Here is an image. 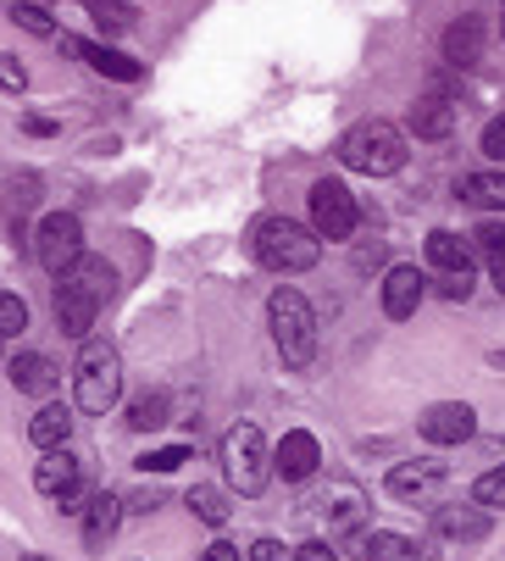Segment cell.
<instances>
[{
    "mask_svg": "<svg viewBox=\"0 0 505 561\" xmlns=\"http://www.w3.org/2000/svg\"><path fill=\"white\" fill-rule=\"evenodd\" d=\"M472 245H478L483 256H505V222H500V217L478 222V233H472Z\"/></svg>",
    "mask_w": 505,
    "mask_h": 561,
    "instance_id": "d6a6232c",
    "label": "cell"
},
{
    "mask_svg": "<svg viewBox=\"0 0 505 561\" xmlns=\"http://www.w3.org/2000/svg\"><path fill=\"white\" fill-rule=\"evenodd\" d=\"M461 201H472L483 211H505V173H467L461 179Z\"/></svg>",
    "mask_w": 505,
    "mask_h": 561,
    "instance_id": "d4e9b609",
    "label": "cell"
},
{
    "mask_svg": "<svg viewBox=\"0 0 505 561\" xmlns=\"http://www.w3.org/2000/svg\"><path fill=\"white\" fill-rule=\"evenodd\" d=\"M72 394H78V412L90 417H106L123 400V356L106 340H83L78 367H72Z\"/></svg>",
    "mask_w": 505,
    "mask_h": 561,
    "instance_id": "7a4b0ae2",
    "label": "cell"
},
{
    "mask_svg": "<svg viewBox=\"0 0 505 561\" xmlns=\"http://www.w3.org/2000/svg\"><path fill=\"white\" fill-rule=\"evenodd\" d=\"M345 550L356 556V561H423L416 556V539H405V534H394V528H351V539H345Z\"/></svg>",
    "mask_w": 505,
    "mask_h": 561,
    "instance_id": "8fae6325",
    "label": "cell"
},
{
    "mask_svg": "<svg viewBox=\"0 0 505 561\" xmlns=\"http://www.w3.org/2000/svg\"><path fill=\"white\" fill-rule=\"evenodd\" d=\"M423 439L428 445H467L472 434H478V412L467 407V400H439V407H428L423 412Z\"/></svg>",
    "mask_w": 505,
    "mask_h": 561,
    "instance_id": "ba28073f",
    "label": "cell"
},
{
    "mask_svg": "<svg viewBox=\"0 0 505 561\" xmlns=\"http://www.w3.org/2000/svg\"><path fill=\"white\" fill-rule=\"evenodd\" d=\"M250 251L273 273H311L322 262V239L295 217H262L256 233H250Z\"/></svg>",
    "mask_w": 505,
    "mask_h": 561,
    "instance_id": "6da1fadb",
    "label": "cell"
},
{
    "mask_svg": "<svg viewBox=\"0 0 505 561\" xmlns=\"http://www.w3.org/2000/svg\"><path fill=\"white\" fill-rule=\"evenodd\" d=\"M428 262L439 273H472V239H461L450 228H434L428 233Z\"/></svg>",
    "mask_w": 505,
    "mask_h": 561,
    "instance_id": "44dd1931",
    "label": "cell"
},
{
    "mask_svg": "<svg viewBox=\"0 0 505 561\" xmlns=\"http://www.w3.org/2000/svg\"><path fill=\"white\" fill-rule=\"evenodd\" d=\"M445 484V461H400L394 472H389V495L394 501H428L434 490Z\"/></svg>",
    "mask_w": 505,
    "mask_h": 561,
    "instance_id": "5bb4252c",
    "label": "cell"
},
{
    "mask_svg": "<svg viewBox=\"0 0 505 561\" xmlns=\"http://www.w3.org/2000/svg\"><path fill=\"white\" fill-rule=\"evenodd\" d=\"M28 329V300L12 295V289H0V340H18Z\"/></svg>",
    "mask_w": 505,
    "mask_h": 561,
    "instance_id": "83f0119b",
    "label": "cell"
},
{
    "mask_svg": "<svg viewBox=\"0 0 505 561\" xmlns=\"http://www.w3.org/2000/svg\"><path fill=\"white\" fill-rule=\"evenodd\" d=\"M7 206H12V217L34 211V206H39V179H12V184H7Z\"/></svg>",
    "mask_w": 505,
    "mask_h": 561,
    "instance_id": "1f68e13d",
    "label": "cell"
},
{
    "mask_svg": "<svg viewBox=\"0 0 505 561\" xmlns=\"http://www.w3.org/2000/svg\"><path fill=\"white\" fill-rule=\"evenodd\" d=\"M250 561H295V550L284 539H256L250 545Z\"/></svg>",
    "mask_w": 505,
    "mask_h": 561,
    "instance_id": "d590c367",
    "label": "cell"
},
{
    "mask_svg": "<svg viewBox=\"0 0 505 561\" xmlns=\"http://www.w3.org/2000/svg\"><path fill=\"white\" fill-rule=\"evenodd\" d=\"M445 61L450 67H478L483 61V18H456L445 28Z\"/></svg>",
    "mask_w": 505,
    "mask_h": 561,
    "instance_id": "ffe728a7",
    "label": "cell"
},
{
    "mask_svg": "<svg viewBox=\"0 0 505 561\" xmlns=\"http://www.w3.org/2000/svg\"><path fill=\"white\" fill-rule=\"evenodd\" d=\"M67 434H72V407H45V412L28 423V439H34L39 450H61Z\"/></svg>",
    "mask_w": 505,
    "mask_h": 561,
    "instance_id": "cb8c5ba5",
    "label": "cell"
},
{
    "mask_svg": "<svg viewBox=\"0 0 505 561\" xmlns=\"http://www.w3.org/2000/svg\"><path fill=\"white\" fill-rule=\"evenodd\" d=\"M23 561H50V556H23Z\"/></svg>",
    "mask_w": 505,
    "mask_h": 561,
    "instance_id": "ee69618b",
    "label": "cell"
},
{
    "mask_svg": "<svg viewBox=\"0 0 505 561\" xmlns=\"http://www.w3.org/2000/svg\"><path fill=\"white\" fill-rule=\"evenodd\" d=\"M0 90H12V95L28 90V67H23L18 56H0Z\"/></svg>",
    "mask_w": 505,
    "mask_h": 561,
    "instance_id": "836d02e7",
    "label": "cell"
},
{
    "mask_svg": "<svg viewBox=\"0 0 505 561\" xmlns=\"http://www.w3.org/2000/svg\"><path fill=\"white\" fill-rule=\"evenodd\" d=\"M95 311H101V300L95 295H83L78 284H56V329L67 334V340H90V329H95Z\"/></svg>",
    "mask_w": 505,
    "mask_h": 561,
    "instance_id": "4fadbf2b",
    "label": "cell"
},
{
    "mask_svg": "<svg viewBox=\"0 0 505 561\" xmlns=\"http://www.w3.org/2000/svg\"><path fill=\"white\" fill-rule=\"evenodd\" d=\"M78 478H83V467H78V456L61 445V450H45V456H39V467H34V490L56 501L61 490H72V484H78Z\"/></svg>",
    "mask_w": 505,
    "mask_h": 561,
    "instance_id": "d6986e66",
    "label": "cell"
},
{
    "mask_svg": "<svg viewBox=\"0 0 505 561\" xmlns=\"http://www.w3.org/2000/svg\"><path fill=\"white\" fill-rule=\"evenodd\" d=\"M222 472L239 495H262L273 484V450H267L256 423H233L222 434Z\"/></svg>",
    "mask_w": 505,
    "mask_h": 561,
    "instance_id": "5b68a950",
    "label": "cell"
},
{
    "mask_svg": "<svg viewBox=\"0 0 505 561\" xmlns=\"http://www.w3.org/2000/svg\"><path fill=\"white\" fill-rule=\"evenodd\" d=\"M184 506H190L206 528H228V517H233V501H228V490H217V484H195V490L184 495Z\"/></svg>",
    "mask_w": 505,
    "mask_h": 561,
    "instance_id": "603a6c76",
    "label": "cell"
},
{
    "mask_svg": "<svg viewBox=\"0 0 505 561\" xmlns=\"http://www.w3.org/2000/svg\"><path fill=\"white\" fill-rule=\"evenodd\" d=\"M23 134H39V139H45V134H56V117H39V112H28V117H23Z\"/></svg>",
    "mask_w": 505,
    "mask_h": 561,
    "instance_id": "60d3db41",
    "label": "cell"
},
{
    "mask_svg": "<svg viewBox=\"0 0 505 561\" xmlns=\"http://www.w3.org/2000/svg\"><path fill=\"white\" fill-rule=\"evenodd\" d=\"M311 233L317 239H351L356 233V195L340 179L311 184Z\"/></svg>",
    "mask_w": 505,
    "mask_h": 561,
    "instance_id": "52a82bcc",
    "label": "cell"
},
{
    "mask_svg": "<svg viewBox=\"0 0 505 561\" xmlns=\"http://www.w3.org/2000/svg\"><path fill=\"white\" fill-rule=\"evenodd\" d=\"M117 523H123V495L95 490V495H90V506H83V545L101 550V545L117 534Z\"/></svg>",
    "mask_w": 505,
    "mask_h": 561,
    "instance_id": "e0dca14e",
    "label": "cell"
},
{
    "mask_svg": "<svg viewBox=\"0 0 505 561\" xmlns=\"http://www.w3.org/2000/svg\"><path fill=\"white\" fill-rule=\"evenodd\" d=\"M161 423H167V394H161V389H145L134 407H128V428H134V434H156Z\"/></svg>",
    "mask_w": 505,
    "mask_h": 561,
    "instance_id": "484cf974",
    "label": "cell"
},
{
    "mask_svg": "<svg viewBox=\"0 0 505 561\" xmlns=\"http://www.w3.org/2000/svg\"><path fill=\"white\" fill-rule=\"evenodd\" d=\"M439 295H445V300H467V295H472V273H445Z\"/></svg>",
    "mask_w": 505,
    "mask_h": 561,
    "instance_id": "74e56055",
    "label": "cell"
},
{
    "mask_svg": "<svg viewBox=\"0 0 505 561\" xmlns=\"http://www.w3.org/2000/svg\"><path fill=\"white\" fill-rule=\"evenodd\" d=\"M7 378H12V389H18V394H50V389L61 383L56 362H50V356H39V351H23V356H12Z\"/></svg>",
    "mask_w": 505,
    "mask_h": 561,
    "instance_id": "ac0fdd59",
    "label": "cell"
},
{
    "mask_svg": "<svg viewBox=\"0 0 505 561\" xmlns=\"http://www.w3.org/2000/svg\"><path fill=\"white\" fill-rule=\"evenodd\" d=\"M83 7H90V18H95L101 28H112V34L134 28V7H128V0H83Z\"/></svg>",
    "mask_w": 505,
    "mask_h": 561,
    "instance_id": "4316f807",
    "label": "cell"
},
{
    "mask_svg": "<svg viewBox=\"0 0 505 561\" xmlns=\"http://www.w3.org/2000/svg\"><path fill=\"white\" fill-rule=\"evenodd\" d=\"M12 23L28 28V34H39V39H56V23H50L45 7H12Z\"/></svg>",
    "mask_w": 505,
    "mask_h": 561,
    "instance_id": "4dcf8cb0",
    "label": "cell"
},
{
    "mask_svg": "<svg viewBox=\"0 0 505 561\" xmlns=\"http://www.w3.org/2000/svg\"><path fill=\"white\" fill-rule=\"evenodd\" d=\"M489 278H494V289H500V300H505V256H489Z\"/></svg>",
    "mask_w": 505,
    "mask_h": 561,
    "instance_id": "7bdbcfd3",
    "label": "cell"
},
{
    "mask_svg": "<svg viewBox=\"0 0 505 561\" xmlns=\"http://www.w3.org/2000/svg\"><path fill=\"white\" fill-rule=\"evenodd\" d=\"M500 39H505V23H500Z\"/></svg>",
    "mask_w": 505,
    "mask_h": 561,
    "instance_id": "f6af8a7d",
    "label": "cell"
},
{
    "mask_svg": "<svg viewBox=\"0 0 505 561\" xmlns=\"http://www.w3.org/2000/svg\"><path fill=\"white\" fill-rule=\"evenodd\" d=\"M428 295V278L416 267H389L383 284H378V300H383V317H394V323H405V317H416V306H423Z\"/></svg>",
    "mask_w": 505,
    "mask_h": 561,
    "instance_id": "9c48e42d",
    "label": "cell"
},
{
    "mask_svg": "<svg viewBox=\"0 0 505 561\" xmlns=\"http://www.w3.org/2000/svg\"><path fill=\"white\" fill-rule=\"evenodd\" d=\"M200 561H239V545L217 539V545H206V550H200Z\"/></svg>",
    "mask_w": 505,
    "mask_h": 561,
    "instance_id": "ab89813d",
    "label": "cell"
},
{
    "mask_svg": "<svg viewBox=\"0 0 505 561\" xmlns=\"http://www.w3.org/2000/svg\"><path fill=\"white\" fill-rule=\"evenodd\" d=\"M184 461H190V445H161V450L139 456L145 472H173V467H184Z\"/></svg>",
    "mask_w": 505,
    "mask_h": 561,
    "instance_id": "f546056e",
    "label": "cell"
},
{
    "mask_svg": "<svg viewBox=\"0 0 505 561\" xmlns=\"http://www.w3.org/2000/svg\"><path fill=\"white\" fill-rule=\"evenodd\" d=\"M483 156H489V162H505V117H494L483 128Z\"/></svg>",
    "mask_w": 505,
    "mask_h": 561,
    "instance_id": "8d00e7d4",
    "label": "cell"
},
{
    "mask_svg": "<svg viewBox=\"0 0 505 561\" xmlns=\"http://www.w3.org/2000/svg\"><path fill=\"white\" fill-rule=\"evenodd\" d=\"M61 278H67V284H78L83 295H95V300H106V295L117 289V267H112L106 256H78Z\"/></svg>",
    "mask_w": 505,
    "mask_h": 561,
    "instance_id": "7402d4cb",
    "label": "cell"
},
{
    "mask_svg": "<svg viewBox=\"0 0 505 561\" xmlns=\"http://www.w3.org/2000/svg\"><path fill=\"white\" fill-rule=\"evenodd\" d=\"M34 256H39L45 273L61 278V273L83 256V222H78L72 211H45L39 228H34Z\"/></svg>",
    "mask_w": 505,
    "mask_h": 561,
    "instance_id": "8992f818",
    "label": "cell"
},
{
    "mask_svg": "<svg viewBox=\"0 0 505 561\" xmlns=\"http://www.w3.org/2000/svg\"><path fill=\"white\" fill-rule=\"evenodd\" d=\"M267 329H273V345L289 367H311L317 362V311L300 289H273L267 300Z\"/></svg>",
    "mask_w": 505,
    "mask_h": 561,
    "instance_id": "3957f363",
    "label": "cell"
},
{
    "mask_svg": "<svg viewBox=\"0 0 505 561\" xmlns=\"http://www.w3.org/2000/svg\"><path fill=\"white\" fill-rule=\"evenodd\" d=\"M56 45H61L67 56H83L101 78H117V84H139V78H145V67H139L134 56H123V50H106V45H90V39H72V34H56Z\"/></svg>",
    "mask_w": 505,
    "mask_h": 561,
    "instance_id": "30bf717a",
    "label": "cell"
},
{
    "mask_svg": "<svg viewBox=\"0 0 505 561\" xmlns=\"http://www.w3.org/2000/svg\"><path fill=\"white\" fill-rule=\"evenodd\" d=\"M90 495H95V490H90V484H83V478H78L72 490H61V495H56V506H61L67 517H83V506H90Z\"/></svg>",
    "mask_w": 505,
    "mask_h": 561,
    "instance_id": "e575fe53",
    "label": "cell"
},
{
    "mask_svg": "<svg viewBox=\"0 0 505 561\" xmlns=\"http://www.w3.org/2000/svg\"><path fill=\"white\" fill-rule=\"evenodd\" d=\"M317 467H322V445H317V434L295 428V434L278 439V450H273V472H284V484H300V478H311Z\"/></svg>",
    "mask_w": 505,
    "mask_h": 561,
    "instance_id": "7c38bea8",
    "label": "cell"
},
{
    "mask_svg": "<svg viewBox=\"0 0 505 561\" xmlns=\"http://www.w3.org/2000/svg\"><path fill=\"white\" fill-rule=\"evenodd\" d=\"M295 561H340V556H333L328 545H300V550H295Z\"/></svg>",
    "mask_w": 505,
    "mask_h": 561,
    "instance_id": "b9f144b4",
    "label": "cell"
},
{
    "mask_svg": "<svg viewBox=\"0 0 505 561\" xmlns=\"http://www.w3.org/2000/svg\"><path fill=\"white\" fill-rule=\"evenodd\" d=\"M340 162H345L351 173L389 179V173H400V168H405V134H400L394 123H383V117L356 123V128L340 139Z\"/></svg>",
    "mask_w": 505,
    "mask_h": 561,
    "instance_id": "277c9868",
    "label": "cell"
},
{
    "mask_svg": "<svg viewBox=\"0 0 505 561\" xmlns=\"http://www.w3.org/2000/svg\"><path fill=\"white\" fill-rule=\"evenodd\" d=\"M472 501L489 512V506H505V461L500 467H489L483 478H478V484H472Z\"/></svg>",
    "mask_w": 505,
    "mask_h": 561,
    "instance_id": "f1b7e54d",
    "label": "cell"
},
{
    "mask_svg": "<svg viewBox=\"0 0 505 561\" xmlns=\"http://www.w3.org/2000/svg\"><path fill=\"white\" fill-rule=\"evenodd\" d=\"M161 506V490H139L134 501H123V512H156Z\"/></svg>",
    "mask_w": 505,
    "mask_h": 561,
    "instance_id": "f35d334b",
    "label": "cell"
},
{
    "mask_svg": "<svg viewBox=\"0 0 505 561\" xmlns=\"http://www.w3.org/2000/svg\"><path fill=\"white\" fill-rule=\"evenodd\" d=\"M405 128H411L416 139H450V134H456V101L416 95V106L405 112Z\"/></svg>",
    "mask_w": 505,
    "mask_h": 561,
    "instance_id": "9a60e30c",
    "label": "cell"
},
{
    "mask_svg": "<svg viewBox=\"0 0 505 561\" xmlns=\"http://www.w3.org/2000/svg\"><path fill=\"white\" fill-rule=\"evenodd\" d=\"M0 345H7V340H0Z\"/></svg>",
    "mask_w": 505,
    "mask_h": 561,
    "instance_id": "bcb514c9",
    "label": "cell"
},
{
    "mask_svg": "<svg viewBox=\"0 0 505 561\" xmlns=\"http://www.w3.org/2000/svg\"><path fill=\"white\" fill-rule=\"evenodd\" d=\"M434 534L456 539V545H478V539H489V512L483 506H439L434 512Z\"/></svg>",
    "mask_w": 505,
    "mask_h": 561,
    "instance_id": "2e32d148",
    "label": "cell"
}]
</instances>
